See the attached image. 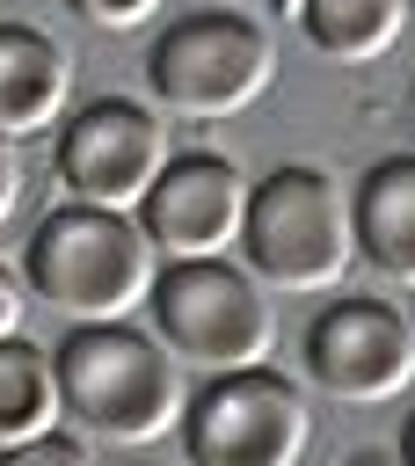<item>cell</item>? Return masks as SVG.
Listing matches in <instances>:
<instances>
[{
	"label": "cell",
	"mask_w": 415,
	"mask_h": 466,
	"mask_svg": "<svg viewBox=\"0 0 415 466\" xmlns=\"http://www.w3.org/2000/svg\"><path fill=\"white\" fill-rule=\"evenodd\" d=\"M160 248L146 233L138 211L124 204H95V197H66L36 218L29 248H22V277L29 291L66 313V320H116V313H138L153 299V277H160Z\"/></svg>",
	"instance_id": "obj_2"
},
{
	"label": "cell",
	"mask_w": 415,
	"mask_h": 466,
	"mask_svg": "<svg viewBox=\"0 0 415 466\" xmlns=\"http://www.w3.org/2000/svg\"><path fill=\"white\" fill-rule=\"evenodd\" d=\"M357 197V240H364V262L393 284L415 291V153H393L379 167H364V182L349 189Z\"/></svg>",
	"instance_id": "obj_11"
},
{
	"label": "cell",
	"mask_w": 415,
	"mask_h": 466,
	"mask_svg": "<svg viewBox=\"0 0 415 466\" xmlns=\"http://www.w3.org/2000/svg\"><path fill=\"white\" fill-rule=\"evenodd\" d=\"M167 153H175L167 146V116L131 102V95H95L58 124V182H66V197H95V204L138 211V197L153 189Z\"/></svg>",
	"instance_id": "obj_8"
},
{
	"label": "cell",
	"mask_w": 415,
	"mask_h": 466,
	"mask_svg": "<svg viewBox=\"0 0 415 466\" xmlns=\"http://www.w3.org/2000/svg\"><path fill=\"white\" fill-rule=\"evenodd\" d=\"M15 204H22V160H15V138L0 131V226L15 218Z\"/></svg>",
	"instance_id": "obj_15"
},
{
	"label": "cell",
	"mask_w": 415,
	"mask_h": 466,
	"mask_svg": "<svg viewBox=\"0 0 415 466\" xmlns=\"http://www.w3.org/2000/svg\"><path fill=\"white\" fill-rule=\"evenodd\" d=\"M240 262L269 291H342L349 269L364 262L357 240V197L313 160H284L248 189V226H240Z\"/></svg>",
	"instance_id": "obj_3"
},
{
	"label": "cell",
	"mask_w": 415,
	"mask_h": 466,
	"mask_svg": "<svg viewBox=\"0 0 415 466\" xmlns=\"http://www.w3.org/2000/svg\"><path fill=\"white\" fill-rule=\"evenodd\" d=\"M306 444H313V408L299 379H284L269 357L204 371V386L189 393L182 451L197 466H291Z\"/></svg>",
	"instance_id": "obj_6"
},
{
	"label": "cell",
	"mask_w": 415,
	"mask_h": 466,
	"mask_svg": "<svg viewBox=\"0 0 415 466\" xmlns=\"http://www.w3.org/2000/svg\"><path fill=\"white\" fill-rule=\"evenodd\" d=\"M51 357H58V386H66V422L95 430L116 451L160 444L189 415L182 357L167 350L160 328H138L131 313H116V320H73Z\"/></svg>",
	"instance_id": "obj_1"
},
{
	"label": "cell",
	"mask_w": 415,
	"mask_h": 466,
	"mask_svg": "<svg viewBox=\"0 0 415 466\" xmlns=\"http://www.w3.org/2000/svg\"><path fill=\"white\" fill-rule=\"evenodd\" d=\"M87 29H138V22H153L160 15V0H66Z\"/></svg>",
	"instance_id": "obj_14"
},
{
	"label": "cell",
	"mask_w": 415,
	"mask_h": 466,
	"mask_svg": "<svg viewBox=\"0 0 415 466\" xmlns=\"http://www.w3.org/2000/svg\"><path fill=\"white\" fill-rule=\"evenodd\" d=\"M51 422H66L58 357L15 328V335H0V459H15V451H22L29 437H44Z\"/></svg>",
	"instance_id": "obj_12"
},
{
	"label": "cell",
	"mask_w": 415,
	"mask_h": 466,
	"mask_svg": "<svg viewBox=\"0 0 415 466\" xmlns=\"http://www.w3.org/2000/svg\"><path fill=\"white\" fill-rule=\"evenodd\" d=\"M248 189L255 182L226 153H204V146L197 153H167V167L138 197V218H146L160 255H226V248H240Z\"/></svg>",
	"instance_id": "obj_9"
},
{
	"label": "cell",
	"mask_w": 415,
	"mask_h": 466,
	"mask_svg": "<svg viewBox=\"0 0 415 466\" xmlns=\"http://www.w3.org/2000/svg\"><path fill=\"white\" fill-rule=\"evenodd\" d=\"M22 299H29V277H15V269L0 262V335L22 328Z\"/></svg>",
	"instance_id": "obj_16"
},
{
	"label": "cell",
	"mask_w": 415,
	"mask_h": 466,
	"mask_svg": "<svg viewBox=\"0 0 415 466\" xmlns=\"http://www.w3.org/2000/svg\"><path fill=\"white\" fill-rule=\"evenodd\" d=\"M400 459H415V415H408V430H400Z\"/></svg>",
	"instance_id": "obj_17"
},
{
	"label": "cell",
	"mask_w": 415,
	"mask_h": 466,
	"mask_svg": "<svg viewBox=\"0 0 415 466\" xmlns=\"http://www.w3.org/2000/svg\"><path fill=\"white\" fill-rule=\"evenodd\" d=\"M153 328L167 335V350L197 371H226V364H262L277 350V306L269 284L233 262V255H167L146 299Z\"/></svg>",
	"instance_id": "obj_5"
},
{
	"label": "cell",
	"mask_w": 415,
	"mask_h": 466,
	"mask_svg": "<svg viewBox=\"0 0 415 466\" xmlns=\"http://www.w3.org/2000/svg\"><path fill=\"white\" fill-rule=\"evenodd\" d=\"M306 379L328 400H349V408L400 400L415 386V313L364 299V291L328 299L306 320Z\"/></svg>",
	"instance_id": "obj_7"
},
{
	"label": "cell",
	"mask_w": 415,
	"mask_h": 466,
	"mask_svg": "<svg viewBox=\"0 0 415 466\" xmlns=\"http://www.w3.org/2000/svg\"><path fill=\"white\" fill-rule=\"evenodd\" d=\"M218 7H248V0H218Z\"/></svg>",
	"instance_id": "obj_18"
},
{
	"label": "cell",
	"mask_w": 415,
	"mask_h": 466,
	"mask_svg": "<svg viewBox=\"0 0 415 466\" xmlns=\"http://www.w3.org/2000/svg\"><path fill=\"white\" fill-rule=\"evenodd\" d=\"M277 80V44L269 29L248 15V7H197V15H175L153 51H146V87L167 116H189V124H218V116H240L269 95Z\"/></svg>",
	"instance_id": "obj_4"
},
{
	"label": "cell",
	"mask_w": 415,
	"mask_h": 466,
	"mask_svg": "<svg viewBox=\"0 0 415 466\" xmlns=\"http://www.w3.org/2000/svg\"><path fill=\"white\" fill-rule=\"evenodd\" d=\"M299 22L313 36L320 58L335 66H371L400 44L408 29V0H299Z\"/></svg>",
	"instance_id": "obj_13"
},
{
	"label": "cell",
	"mask_w": 415,
	"mask_h": 466,
	"mask_svg": "<svg viewBox=\"0 0 415 466\" xmlns=\"http://www.w3.org/2000/svg\"><path fill=\"white\" fill-rule=\"evenodd\" d=\"M73 102V58L29 22H0V131L29 138L51 131Z\"/></svg>",
	"instance_id": "obj_10"
}]
</instances>
